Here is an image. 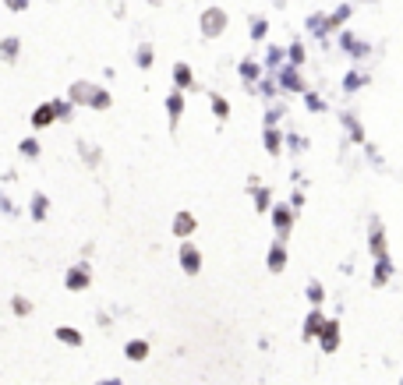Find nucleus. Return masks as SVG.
I'll return each mask as SVG.
<instances>
[{"instance_id":"nucleus-30","label":"nucleus","mask_w":403,"mask_h":385,"mask_svg":"<svg viewBox=\"0 0 403 385\" xmlns=\"http://www.w3.org/2000/svg\"><path fill=\"white\" fill-rule=\"evenodd\" d=\"M258 92H262L265 99H276V96H279V82H262V85H258Z\"/></svg>"},{"instance_id":"nucleus-24","label":"nucleus","mask_w":403,"mask_h":385,"mask_svg":"<svg viewBox=\"0 0 403 385\" xmlns=\"http://www.w3.org/2000/svg\"><path fill=\"white\" fill-rule=\"evenodd\" d=\"M269 32V22L265 18H251V39H265Z\"/></svg>"},{"instance_id":"nucleus-39","label":"nucleus","mask_w":403,"mask_h":385,"mask_svg":"<svg viewBox=\"0 0 403 385\" xmlns=\"http://www.w3.org/2000/svg\"><path fill=\"white\" fill-rule=\"evenodd\" d=\"M4 4H8L11 11H25V8H29V0H4Z\"/></svg>"},{"instance_id":"nucleus-15","label":"nucleus","mask_w":403,"mask_h":385,"mask_svg":"<svg viewBox=\"0 0 403 385\" xmlns=\"http://www.w3.org/2000/svg\"><path fill=\"white\" fill-rule=\"evenodd\" d=\"M283 265H286V251H283V244H272V251H269V269L279 272Z\"/></svg>"},{"instance_id":"nucleus-5","label":"nucleus","mask_w":403,"mask_h":385,"mask_svg":"<svg viewBox=\"0 0 403 385\" xmlns=\"http://www.w3.org/2000/svg\"><path fill=\"white\" fill-rule=\"evenodd\" d=\"M223 25H226V15H223L219 8L205 11V18H202V32H205V36H216V32H219Z\"/></svg>"},{"instance_id":"nucleus-23","label":"nucleus","mask_w":403,"mask_h":385,"mask_svg":"<svg viewBox=\"0 0 403 385\" xmlns=\"http://www.w3.org/2000/svg\"><path fill=\"white\" fill-rule=\"evenodd\" d=\"M351 11H354L351 4H339V8H336V11L329 15V18H332V25H343V22H347V18H351Z\"/></svg>"},{"instance_id":"nucleus-34","label":"nucleus","mask_w":403,"mask_h":385,"mask_svg":"<svg viewBox=\"0 0 403 385\" xmlns=\"http://www.w3.org/2000/svg\"><path fill=\"white\" fill-rule=\"evenodd\" d=\"M4 57H8V61H15V57H18V39H15V36H11V39H4Z\"/></svg>"},{"instance_id":"nucleus-28","label":"nucleus","mask_w":403,"mask_h":385,"mask_svg":"<svg viewBox=\"0 0 403 385\" xmlns=\"http://www.w3.org/2000/svg\"><path fill=\"white\" fill-rule=\"evenodd\" d=\"M18 149H22V156H29V159H36V156H39V142H36V138H25Z\"/></svg>"},{"instance_id":"nucleus-16","label":"nucleus","mask_w":403,"mask_h":385,"mask_svg":"<svg viewBox=\"0 0 403 385\" xmlns=\"http://www.w3.org/2000/svg\"><path fill=\"white\" fill-rule=\"evenodd\" d=\"M272 223H276V230H286V227H291V209L276 205V209H272Z\"/></svg>"},{"instance_id":"nucleus-17","label":"nucleus","mask_w":403,"mask_h":385,"mask_svg":"<svg viewBox=\"0 0 403 385\" xmlns=\"http://www.w3.org/2000/svg\"><path fill=\"white\" fill-rule=\"evenodd\" d=\"M145 354H149V343H145V340H131V343H128V357H131V361H145Z\"/></svg>"},{"instance_id":"nucleus-35","label":"nucleus","mask_w":403,"mask_h":385,"mask_svg":"<svg viewBox=\"0 0 403 385\" xmlns=\"http://www.w3.org/2000/svg\"><path fill=\"white\" fill-rule=\"evenodd\" d=\"M286 142H291V152H305L308 149V142L301 135H286Z\"/></svg>"},{"instance_id":"nucleus-1","label":"nucleus","mask_w":403,"mask_h":385,"mask_svg":"<svg viewBox=\"0 0 403 385\" xmlns=\"http://www.w3.org/2000/svg\"><path fill=\"white\" fill-rule=\"evenodd\" d=\"M71 103H89L92 110H106L110 106V92L99 89V85H89V82H75L71 85Z\"/></svg>"},{"instance_id":"nucleus-2","label":"nucleus","mask_w":403,"mask_h":385,"mask_svg":"<svg viewBox=\"0 0 403 385\" xmlns=\"http://www.w3.org/2000/svg\"><path fill=\"white\" fill-rule=\"evenodd\" d=\"M276 82H279V89H283V92H301V89H305V85H301V75H298V68H294V64L279 68Z\"/></svg>"},{"instance_id":"nucleus-10","label":"nucleus","mask_w":403,"mask_h":385,"mask_svg":"<svg viewBox=\"0 0 403 385\" xmlns=\"http://www.w3.org/2000/svg\"><path fill=\"white\" fill-rule=\"evenodd\" d=\"M322 350H325V354L336 350V322H325V325H322Z\"/></svg>"},{"instance_id":"nucleus-29","label":"nucleus","mask_w":403,"mask_h":385,"mask_svg":"<svg viewBox=\"0 0 403 385\" xmlns=\"http://www.w3.org/2000/svg\"><path fill=\"white\" fill-rule=\"evenodd\" d=\"M389 272H393V265H389V258L382 255V258H379V272H375V280H379V283H386V280H389Z\"/></svg>"},{"instance_id":"nucleus-40","label":"nucleus","mask_w":403,"mask_h":385,"mask_svg":"<svg viewBox=\"0 0 403 385\" xmlns=\"http://www.w3.org/2000/svg\"><path fill=\"white\" fill-rule=\"evenodd\" d=\"M0 205H4V212H8V216H15V212H18V209H15V202H11V198H0Z\"/></svg>"},{"instance_id":"nucleus-37","label":"nucleus","mask_w":403,"mask_h":385,"mask_svg":"<svg viewBox=\"0 0 403 385\" xmlns=\"http://www.w3.org/2000/svg\"><path fill=\"white\" fill-rule=\"evenodd\" d=\"M322 294H325V290H322L318 283H308V301H315V304H318V301H322Z\"/></svg>"},{"instance_id":"nucleus-26","label":"nucleus","mask_w":403,"mask_h":385,"mask_svg":"<svg viewBox=\"0 0 403 385\" xmlns=\"http://www.w3.org/2000/svg\"><path fill=\"white\" fill-rule=\"evenodd\" d=\"M57 340H64V343H71V347L82 343V336L75 333V329H57Z\"/></svg>"},{"instance_id":"nucleus-3","label":"nucleus","mask_w":403,"mask_h":385,"mask_svg":"<svg viewBox=\"0 0 403 385\" xmlns=\"http://www.w3.org/2000/svg\"><path fill=\"white\" fill-rule=\"evenodd\" d=\"M339 46L347 50L351 57H358V61H365L368 53H372V46H368V43H358V39H354V32H339Z\"/></svg>"},{"instance_id":"nucleus-11","label":"nucleus","mask_w":403,"mask_h":385,"mask_svg":"<svg viewBox=\"0 0 403 385\" xmlns=\"http://www.w3.org/2000/svg\"><path fill=\"white\" fill-rule=\"evenodd\" d=\"M166 114H170V117H181V114H184V96H181V92H170V96H166Z\"/></svg>"},{"instance_id":"nucleus-42","label":"nucleus","mask_w":403,"mask_h":385,"mask_svg":"<svg viewBox=\"0 0 403 385\" xmlns=\"http://www.w3.org/2000/svg\"><path fill=\"white\" fill-rule=\"evenodd\" d=\"M99 385H121L117 378H106V382H99Z\"/></svg>"},{"instance_id":"nucleus-8","label":"nucleus","mask_w":403,"mask_h":385,"mask_svg":"<svg viewBox=\"0 0 403 385\" xmlns=\"http://www.w3.org/2000/svg\"><path fill=\"white\" fill-rule=\"evenodd\" d=\"M181 262H184V272H198V265H202V258H198V251L191 248V244H184V251H181Z\"/></svg>"},{"instance_id":"nucleus-22","label":"nucleus","mask_w":403,"mask_h":385,"mask_svg":"<svg viewBox=\"0 0 403 385\" xmlns=\"http://www.w3.org/2000/svg\"><path fill=\"white\" fill-rule=\"evenodd\" d=\"M339 121H343V128H347V131H351V138H354V142H361V138H365V135H361V124H358V121H354L351 114H343Z\"/></svg>"},{"instance_id":"nucleus-36","label":"nucleus","mask_w":403,"mask_h":385,"mask_svg":"<svg viewBox=\"0 0 403 385\" xmlns=\"http://www.w3.org/2000/svg\"><path fill=\"white\" fill-rule=\"evenodd\" d=\"M191 227H195V223H191V216H177V234H181V237H188Z\"/></svg>"},{"instance_id":"nucleus-31","label":"nucleus","mask_w":403,"mask_h":385,"mask_svg":"<svg viewBox=\"0 0 403 385\" xmlns=\"http://www.w3.org/2000/svg\"><path fill=\"white\" fill-rule=\"evenodd\" d=\"M305 106H308V110H325V99L315 96V92H305Z\"/></svg>"},{"instance_id":"nucleus-12","label":"nucleus","mask_w":403,"mask_h":385,"mask_svg":"<svg viewBox=\"0 0 403 385\" xmlns=\"http://www.w3.org/2000/svg\"><path fill=\"white\" fill-rule=\"evenodd\" d=\"M265 64H269L272 71H279V68H286V53H283L279 46H269V53H265Z\"/></svg>"},{"instance_id":"nucleus-41","label":"nucleus","mask_w":403,"mask_h":385,"mask_svg":"<svg viewBox=\"0 0 403 385\" xmlns=\"http://www.w3.org/2000/svg\"><path fill=\"white\" fill-rule=\"evenodd\" d=\"M301 205H305V195H301V191H298V195H294V198H291V209H301Z\"/></svg>"},{"instance_id":"nucleus-20","label":"nucleus","mask_w":403,"mask_h":385,"mask_svg":"<svg viewBox=\"0 0 403 385\" xmlns=\"http://www.w3.org/2000/svg\"><path fill=\"white\" fill-rule=\"evenodd\" d=\"M174 82H177V89H188V85H191V71H188V64H177V68H174Z\"/></svg>"},{"instance_id":"nucleus-9","label":"nucleus","mask_w":403,"mask_h":385,"mask_svg":"<svg viewBox=\"0 0 403 385\" xmlns=\"http://www.w3.org/2000/svg\"><path fill=\"white\" fill-rule=\"evenodd\" d=\"M368 85V75L365 71H351L347 78H343V92H358V89H365Z\"/></svg>"},{"instance_id":"nucleus-13","label":"nucleus","mask_w":403,"mask_h":385,"mask_svg":"<svg viewBox=\"0 0 403 385\" xmlns=\"http://www.w3.org/2000/svg\"><path fill=\"white\" fill-rule=\"evenodd\" d=\"M322 318H325L322 311H312V315H308V322H305V336H318V333H322V325H325Z\"/></svg>"},{"instance_id":"nucleus-19","label":"nucleus","mask_w":403,"mask_h":385,"mask_svg":"<svg viewBox=\"0 0 403 385\" xmlns=\"http://www.w3.org/2000/svg\"><path fill=\"white\" fill-rule=\"evenodd\" d=\"M135 61H138V68H152V46H149V43H142V46H138Z\"/></svg>"},{"instance_id":"nucleus-21","label":"nucleus","mask_w":403,"mask_h":385,"mask_svg":"<svg viewBox=\"0 0 403 385\" xmlns=\"http://www.w3.org/2000/svg\"><path fill=\"white\" fill-rule=\"evenodd\" d=\"M46 195H32V219H46Z\"/></svg>"},{"instance_id":"nucleus-7","label":"nucleus","mask_w":403,"mask_h":385,"mask_svg":"<svg viewBox=\"0 0 403 385\" xmlns=\"http://www.w3.org/2000/svg\"><path fill=\"white\" fill-rule=\"evenodd\" d=\"M82 287H89V269H85V265H75V269L68 272V290H82Z\"/></svg>"},{"instance_id":"nucleus-38","label":"nucleus","mask_w":403,"mask_h":385,"mask_svg":"<svg viewBox=\"0 0 403 385\" xmlns=\"http://www.w3.org/2000/svg\"><path fill=\"white\" fill-rule=\"evenodd\" d=\"M255 202H258V209H269V191L258 188V191H255Z\"/></svg>"},{"instance_id":"nucleus-32","label":"nucleus","mask_w":403,"mask_h":385,"mask_svg":"<svg viewBox=\"0 0 403 385\" xmlns=\"http://www.w3.org/2000/svg\"><path fill=\"white\" fill-rule=\"evenodd\" d=\"M53 106H57V117H61V121H71V103H64V99H53Z\"/></svg>"},{"instance_id":"nucleus-25","label":"nucleus","mask_w":403,"mask_h":385,"mask_svg":"<svg viewBox=\"0 0 403 385\" xmlns=\"http://www.w3.org/2000/svg\"><path fill=\"white\" fill-rule=\"evenodd\" d=\"M279 145H283V138L276 135V128H269V131H265V149L276 156V152H279Z\"/></svg>"},{"instance_id":"nucleus-27","label":"nucleus","mask_w":403,"mask_h":385,"mask_svg":"<svg viewBox=\"0 0 403 385\" xmlns=\"http://www.w3.org/2000/svg\"><path fill=\"white\" fill-rule=\"evenodd\" d=\"M283 114H286L283 106H269V114H265V124H269V128H276V124L283 121Z\"/></svg>"},{"instance_id":"nucleus-4","label":"nucleus","mask_w":403,"mask_h":385,"mask_svg":"<svg viewBox=\"0 0 403 385\" xmlns=\"http://www.w3.org/2000/svg\"><path fill=\"white\" fill-rule=\"evenodd\" d=\"M308 32L315 36V39H325L329 32H332V18H325V15H308Z\"/></svg>"},{"instance_id":"nucleus-6","label":"nucleus","mask_w":403,"mask_h":385,"mask_svg":"<svg viewBox=\"0 0 403 385\" xmlns=\"http://www.w3.org/2000/svg\"><path fill=\"white\" fill-rule=\"evenodd\" d=\"M53 121H57V106H53V103H43L36 114H32V124H36V128H50Z\"/></svg>"},{"instance_id":"nucleus-18","label":"nucleus","mask_w":403,"mask_h":385,"mask_svg":"<svg viewBox=\"0 0 403 385\" xmlns=\"http://www.w3.org/2000/svg\"><path fill=\"white\" fill-rule=\"evenodd\" d=\"M286 64H294V68L305 64V46H301V43H294L291 50H286Z\"/></svg>"},{"instance_id":"nucleus-33","label":"nucleus","mask_w":403,"mask_h":385,"mask_svg":"<svg viewBox=\"0 0 403 385\" xmlns=\"http://www.w3.org/2000/svg\"><path fill=\"white\" fill-rule=\"evenodd\" d=\"M212 114H216V117H226V114H230V103L216 96V99H212Z\"/></svg>"},{"instance_id":"nucleus-14","label":"nucleus","mask_w":403,"mask_h":385,"mask_svg":"<svg viewBox=\"0 0 403 385\" xmlns=\"http://www.w3.org/2000/svg\"><path fill=\"white\" fill-rule=\"evenodd\" d=\"M241 78L251 85V82H258V78H262V68H258L255 61H241Z\"/></svg>"}]
</instances>
